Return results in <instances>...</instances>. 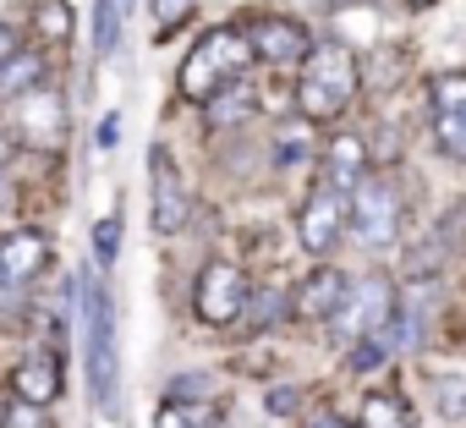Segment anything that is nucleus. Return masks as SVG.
Masks as SVG:
<instances>
[{"mask_svg": "<svg viewBox=\"0 0 466 428\" xmlns=\"http://www.w3.org/2000/svg\"><path fill=\"white\" fill-rule=\"evenodd\" d=\"M302 77H297V110L308 121H335L346 116V105L357 99L362 88V66H357V50L329 39V45H313L302 61Z\"/></svg>", "mask_w": 466, "mask_h": 428, "instance_id": "f257e3e1", "label": "nucleus"}, {"mask_svg": "<svg viewBox=\"0 0 466 428\" xmlns=\"http://www.w3.org/2000/svg\"><path fill=\"white\" fill-rule=\"evenodd\" d=\"M248 66H253L248 34H237V28H208V34L192 45V56L181 61V77H176V88H181V99H192V105H208L219 88L242 83V77H248Z\"/></svg>", "mask_w": 466, "mask_h": 428, "instance_id": "f03ea898", "label": "nucleus"}, {"mask_svg": "<svg viewBox=\"0 0 466 428\" xmlns=\"http://www.w3.org/2000/svg\"><path fill=\"white\" fill-rule=\"evenodd\" d=\"M346 226H351V237H357L362 248H373V253L395 248V237H400V192H395L390 176H362V181L346 192Z\"/></svg>", "mask_w": 466, "mask_h": 428, "instance_id": "7ed1b4c3", "label": "nucleus"}, {"mask_svg": "<svg viewBox=\"0 0 466 428\" xmlns=\"http://www.w3.org/2000/svg\"><path fill=\"white\" fill-rule=\"evenodd\" d=\"M83 308H88V384H94V406L116 412V308H110V297L94 280L83 286Z\"/></svg>", "mask_w": 466, "mask_h": 428, "instance_id": "20e7f679", "label": "nucleus"}, {"mask_svg": "<svg viewBox=\"0 0 466 428\" xmlns=\"http://www.w3.org/2000/svg\"><path fill=\"white\" fill-rule=\"evenodd\" d=\"M66 127H72L66 99H61L50 83H39V88H28V94L12 99V138H17L23 148H45V154H50V148H61Z\"/></svg>", "mask_w": 466, "mask_h": 428, "instance_id": "39448f33", "label": "nucleus"}, {"mask_svg": "<svg viewBox=\"0 0 466 428\" xmlns=\"http://www.w3.org/2000/svg\"><path fill=\"white\" fill-rule=\"evenodd\" d=\"M248 275L237 270V264H225V259H214V264H203V275H198V286H192V313L203 319V324H214V330H225V324H237L242 313H248Z\"/></svg>", "mask_w": 466, "mask_h": 428, "instance_id": "423d86ee", "label": "nucleus"}, {"mask_svg": "<svg viewBox=\"0 0 466 428\" xmlns=\"http://www.w3.org/2000/svg\"><path fill=\"white\" fill-rule=\"evenodd\" d=\"M148 220L159 237H176L187 226V214H192V192H187V176L176 170V159L165 148H148Z\"/></svg>", "mask_w": 466, "mask_h": 428, "instance_id": "0eeeda50", "label": "nucleus"}, {"mask_svg": "<svg viewBox=\"0 0 466 428\" xmlns=\"http://www.w3.org/2000/svg\"><path fill=\"white\" fill-rule=\"evenodd\" d=\"M340 231H346V192H335L329 181H319L302 198V209H297V237H302L308 253H329L340 242Z\"/></svg>", "mask_w": 466, "mask_h": 428, "instance_id": "6e6552de", "label": "nucleus"}, {"mask_svg": "<svg viewBox=\"0 0 466 428\" xmlns=\"http://www.w3.org/2000/svg\"><path fill=\"white\" fill-rule=\"evenodd\" d=\"M395 308V291H390V280L384 275H373V280H362L357 291H346V302L335 308V341H362V335H373L379 324H384V313Z\"/></svg>", "mask_w": 466, "mask_h": 428, "instance_id": "1a4fd4ad", "label": "nucleus"}, {"mask_svg": "<svg viewBox=\"0 0 466 428\" xmlns=\"http://www.w3.org/2000/svg\"><path fill=\"white\" fill-rule=\"evenodd\" d=\"M248 50H253V61H264V66H297V61L313 50V39H308V28L291 23V17H258V23L248 28Z\"/></svg>", "mask_w": 466, "mask_h": 428, "instance_id": "9d476101", "label": "nucleus"}, {"mask_svg": "<svg viewBox=\"0 0 466 428\" xmlns=\"http://www.w3.org/2000/svg\"><path fill=\"white\" fill-rule=\"evenodd\" d=\"M61 384H66V362H61L56 346H39V352H28L12 368V395L28 401V406H56L61 401Z\"/></svg>", "mask_w": 466, "mask_h": 428, "instance_id": "9b49d317", "label": "nucleus"}, {"mask_svg": "<svg viewBox=\"0 0 466 428\" xmlns=\"http://www.w3.org/2000/svg\"><path fill=\"white\" fill-rule=\"evenodd\" d=\"M433 138L450 159H466V77H433Z\"/></svg>", "mask_w": 466, "mask_h": 428, "instance_id": "f8f14e48", "label": "nucleus"}, {"mask_svg": "<svg viewBox=\"0 0 466 428\" xmlns=\"http://www.w3.org/2000/svg\"><path fill=\"white\" fill-rule=\"evenodd\" d=\"M346 291H351V280H346L335 264H319V270L291 291V313H297L302 324H324V319H335V308L346 302Z\"/></svg>", "mask_w": 466, "mask_h": 428, "instance_id": "ddd939ff", "label": "nucleus"}, {"mask_svg": "<svg viewBox=\"0 0 466 428\" xmlns=\"http://www.w3.org/2000/svg\"><path fill=\"white\" fill-rule=\"evenodd\" d=\"M50 270L45 231H6L0 237V286H28Z\"/></svg>", "mask_w": 466, "mask_h": 428, "instance_id": "4468645a", "label": "nucleus"}, {"mask_svg": "<svg viewBox=\"0 0 466 428\" xmlns=\"http://www.w3.org/2000/svg\"><path fill=\"white\" fill-rule=\"evenodd\" d=\"M362 176H368V143L351 138V132H335L329 148H324V176L319 181H329L335 192H351Z\"/></svg>", "mask_w": 466, "mask_h": 428, "instance_id": "2eb2a0df", "label": "nucleus"}, {"mask_svg": "<svg viewBox=\"0 0 466 428\" xmlns=\"http://www.w3.org/2000/svg\"><path fill=\"white\" fill-rule=\"evenodd\" d=\"M219 406L203 395H165V406L154 412V428H219Z\"/></svg>", "mask_w": 466, "mask_h": 428, "instance_id": "dca6fc26", "label": "nucleus"}, {"mask_svg": "<svg viewBox=\"0 0 466 428\" xmlns=\"http://www.w3.org/2000/svg\"><path fill=\"white\" fill-rule=\"evenodd\" d=\"M357 428H417V417H411L406 395H395V390H373V395H362Z\"/></svg>", "mask_w": 466, "mask_h": 428, "instance_id": "f3484780", "label": "nucleus"}, {"mask_svg": "<svg viewBox=\"0 0 466 428\" xmlns=\"http://www.w3.org/2000/svg\"><path fill=\"white\" fill-rule=\"evenodd\" d=\"M45 72H50V66H45V56H39V50H17L6 66H0V99L12 105L17 94L39 88V83H45Z\"/></svg>", "mask_w": 466, "mask_h": 428, "instance_id": "a211bd4d", "label": "nucleus"}, {"mask_svg": "<svg viewBox=\"0 0 466 428\" xmlns=\"http://www.w3.org/2000/svg\"><path fill=\"white\" fill-rule=\"evenodd\" d=\"M34 28H39V39L66 45L72 39V6H66V0H39V6H34Z\"/></svg>", "mask_w": 466, "mask_h": 428, "instance_id": "6ab92c4d", "label": "nucleus"}, {"mask_svg": "<svg viewBox=\"0 0 466 428\" xmlns=\"http://www.w3.org/2000/svg\"><path fill=\"white\" fill-rule=\"evenodd\" d=\"M313 154V121L302 116L297 127H286L280 138H275V165H302Z\"/></svg>", "mask_w": 466, "mask_h": 428, "instance_id": "aec40b11", "label": "nucleus"}, {"mask_svg": "<svg viewBox=\"0 0 466 428\" xmlns=\"http://www.w3.org/2000/svg\"><path fill=\"white\" fill-rule=\"evenodd\" d=\"M121 39V12H116V0H94V45L99 56H110Z\"/></svg>", "mask_w": 466, "mask_h": 428, "instance_id": "412c9836", "label": "nucleus"}, {"mask_svg": "<svg viewBox=\"0 0 466 428\" xmlns=\"http://www.w3.org/2000/svg\"><path fill=\"white\" fill-rule=\"evenodd\" d=\"M148 12H154V23H159V39H170V34L198 12V0H148Z\"/></svg>", "mask_w": 466, "mask_h": 428, "instance_id": "4be33fe9", "label": "nucleus"}, {"mask_svg": "<svg viewBox=\"0 0 466 428\" xmlns=\"http://www.w3.org/2000/svg\"><path fill=\"white\" fill-rule=\"evenodd\" d=\"M433 401H439L444 417H466V379H455V373L439 379V384H433Z\"/></svg>", "mask_w": 466, "mask_h": 428, "instance_id": "5701e85b", "label": "nucleus"}, {"mask_svg": "<svg viewBox=\"0 0 466 428\" xmlns=\"http://www.w3.org/2000/svg\"><path fill=\"white\" fill-rule=\"evenodd\" d=\"M116 253H121V220L110 214V220L94 226V259H99V264H116Z\"/></svg>", "mask_w": 466, "mask_h": 428, "instance_id": "b1692460", "label": "nucleus"}, {"mask_svg": "<svg viewBox=\"0 0 466 428\" xmlns=\"http://www.w3.org/2000/svg\"><path fill=\"white\" fill-rule=\"evenodd\" d=\"M0 428H56V423L45 417V406L17 401V406H6V423H0Z\"/></svg>", "mask_w": 466, "mask_h": 428, "instance_id": "393cba45", "label": "nucleus"}, {"mask_svg": "<svg viewBox=\"0 0 466 428\" xmlns=\"http://www.w3.org/2000/svg\"><path fill=\"white\" fill-rule=\"evenodd\" d=\"M248 302H253V330H269V324L280 319V297H275V291H264V297L248 291Z\"/></svg>", "mask_w": 466, "mask_h": 428, "instance_id": "a878e982", "label": "nucleus"}, {"mask_svg": "<svg viewBox=\"0 0 466 428\" xmlns=\"http://www.w3.org/2000/svg\"><path fill=\"white\" fill-rule=\"evenodd\" d=\"M17 50H23V39H17V34H12L6 23H0V66H6V61L17 56Z\"/></svg>", "mask_w": 466, "mask_h": 428, "instance_id": "bb28decb", "label": "nucleus"}, {"mask_svg": "<svg viewBox=\"0 0 466 428\" xmlns=\"http://www.w3.org/2000/svg\"><path fill=\"white\" fill-rule=\"evenodd\" d=\"M170 395H203V373H181V379L170 384Z\"/></svg>", "mask_w": 466, "mask_h": 428, "instance_id": "cd10ccee", "label": "nucleus"}, {"mask_svg": "<svg viewBox=\"0 0 466 428\" xmlns=\"http://www.w3.org/2000/svg\"><path fill=\"white\" fill-rule=\"evenodd\" d=\"M116 138H121V121H116V116H105V121H99V143H105V148H116Z\"/></svg>", "mask_w": 466, "mask_h": 428, "instance_id": "c85d7f7f", "label": "nucleus"}, {"mask_svg": "<svg viewBox=\"0 0 466 428\" xmlns=\"http://www.w3.org/2000/svg\"><path fill=\"white\" fill-rule=\"evenodd\" d=\"M297 406V390H269V412H291Z\"/></svg>", "mask_w": 466, "mask_h": 428, "instance_id": "c756f323", "label": "nucleus"}, {"mask_svg": "<svg viewBox=\"0 0 466 428\" xmlns=\"http://www.w3.org/2000/svg\"><path fill=\"white\" fill-rule=\"evenodd\" d=\"M302 428H346L340 417H313V423H302Z\"/></svg>", "mask_w": 466, "mask_h": 428, "instance_id": "7c9ffc66", "label": "nucleus"}, {"mask_svg": "<svg viewBox=\"0 0 466 428\" xmlns=\"http://www.w3.org/2000/svg\"><path fill=\"white\" fill-rule=\"evenodd\" d=\"M406 6H417V12H422V6H433V0H406Z\"/></svg>", "mask_w": 466, "mask_h": 428, "instance_id": "2f4dec72", "label": "nucleus"}, {"mask_svg": "<svg viewBox=\"0 0 466 428\" xmlns=\"http://www.w3.org/2000/svg\"><path fill=\"white\" fill-rule=\"evenodd\" d=\"M0 423H6V401H0Z\"/></svg>", "mask_w": 466, "mask_h": 428, "instance_id": "473e14b6", "label": "nucleus"}]
</instances>
